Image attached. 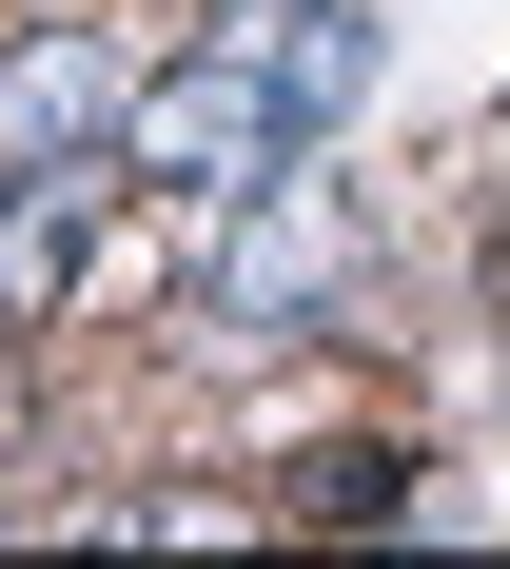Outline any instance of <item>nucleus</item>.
<instances>
[{"label":"nucleus","mask_w":510,"mask_h":569,"mask_svg":"<svg viewBox=\"0 0 510 569\" xmlns=\"http://www.w3.org/2000/svg\"><path fill=\"white\" fill-rule=\"evenodd\" d=\"M294 158H314V118H294L236 40H197L177 79H138V177H177V197H256V177H294Z\"/></svg>","instance_id":"obj_1"},{"label":"nucleus","mask_w":510,"mask_h":569,"mask_svg":"<svg viewBox=\"0 0 510 569\" xmlns=\"http://www.w3.org/2000/svg\"><path fill=\"white\" fill-rule=\"evenodd\" d=\"M334 295H353V217L314 177L217 197V256H197V315H217V335H294V315H334Z\"/></svg>","instance_id":"obj_2"},{"label":"nucleus","mask_w":510,"mask_h":569,"mask_svg":"<svg viewBox=\"0 0 510 569\" xmlns=\"http://www.w3.org/2000/svg\"><path fill=\"white\" fill-rule=\"evenodd\" d=\"M99 118H138V79H118L99 20H40V40L0 59V158H79Z\"/></svg>","instance_id":"obj_3"},{"label":"nucleus","mask_w":510,"mask_h":569,"mask_svg":"<svg viewBox=\"0 0 510 569\" xmlns=\"http://www.w3.org/2000/svg\"><path fill=\"white\" fill-rule=\"evenodd\" d=\"M99 217H118L99 158H20V177H0V295H20V315H59V295L99 276Z\"/></svg>","instance_id":"obj_4"},{"label":"nucleus","mask_w":510,"mask_h":569,"mask_svg":"<svg viewBox=\"0 0 510 569\" xmlns=\"http://www.w3.org/2000/svg\"><path fill=\"white\" fill-rule=\"evenodd\" d=\"M0 315H20V295H0ZM0 452H20V353H0Z\"/></svg>","instance_id":"obj_5"}]
</instances>
